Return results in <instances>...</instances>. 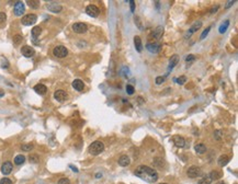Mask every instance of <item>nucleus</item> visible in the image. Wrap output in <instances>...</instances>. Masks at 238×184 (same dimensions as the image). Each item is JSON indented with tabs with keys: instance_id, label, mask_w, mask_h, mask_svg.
<instances>
[{
	"instance_id": "25",
	"label": "nucleus",
	"mask_w": 238,
	"mask_h": 184,
	"mask_svg": "<svg viewBox=\"0 0 238 184\" xmlns=\"http://www.w3.org/2000/svg\"><path fill=\"white\" fill-rule=\"evenodd\" d=\"M24 161H25V157L23 155H19V156H17L14 158V163L17 165H21V164L24 163Z\"/></svg>"
},
{
	"instance_id": "32",
	"label": "nucleus",
	"mask_w": 238,
	"mask_h": 184,
	"mask_svg": "<svg viewBox=\"0 0 238 184\" xmlns=\"http://www.w3.org/2000/svg\"><path fill=\"white\" fill-rule=\"evenodd\" d=\"M33 145L32 144H27V145H23L21 147V149L23 150V151H30V150H32L33 149Z\"/></svg>"
},
{
	"instance_id": "15",
	"label": "nucleus",
	"mask_w": 238,
	"mask_h": 184,
	"mask_svg": "<svg viewBox=\"0 0 238 184\" xmlns=\"http://www.w3.org/2000/svg\"><path fill=\"white\" fill-rule=\"evenodd\" d=\"M72 88L75 89V90H77V91H82L84 88V83L82 80H80V79H76V80H74L72 81Z\"/></svg>"
},
{
	"instance_id": "6",
	"label": "nucleus",
	"mask_w": 238,
	"mask_h": 184,
	"mask_svg": "<svg viewBox=\"0 0 238 184\" xmlns=\"http://www.w3.org/2000/svg\"><path fill=\"white\" fill-rule=\"evenodd\" d=\"M187 174H188V177H191V179H195V177H200V175L202 174V170H201L199 167L193 165V167H190L189 169H188Z\"/></svg>"
},
{
	"instance_id": "34",
	"label": "nucleus",
	"mask_w": 238,
	"mask_h": 184,
	"mask_svg": "<svg viewBox=\"0 0 238 184\" xmlns=\"http://www.w3.org/2000/svg\"><path fill=\"white\" fill-rule=\"evenodd\" d=\"M176 82H178V85H184V82L187 81V77L185 76H181L180 78L178 79H175Z\"/></svg>"
},
{
	"instance_id": "18",
	"label": "nucleus",
	"mask_w": 238,
	"mask_h": 184,
	"mask_svg": "<svg viewBox=\"0 0 238 184\" xmlns=\"http://www.w3.org/2000/svg\"><path fill=\"white\" fill-rule=\"evenodd\" d=\"M134 45H135V48L138 53H140L143 50V44H142V40H140V36L134 37Z\"/></svg>"
},
{
	"instance_id": "42",
	"label": "nucleus",
	"mask_w": 238,
	"mask_h": 184,
	"mask_svg": "<svg viewBox=\"0 0 238 184\" xmlns=\"http://www.w3.org/2000/svg\"><path fill=\"white\" fill-rule=\"evenodd\" d=\"M218 8H219V6H218V5H216V7H214L213 9H212V10H211V13H214V12H216Z\"/></svg>"
},
{
	"instance_id": "12",
	"label": "nucleus",
	"mask_w": 238,
	"mask_h": 184,
	"mask_svg": "<svg viewBox=\"0 0 238 184\" xmlns=\"http://www.w3.org/2000/svg\"><path fill=\"white\" fill-rule=\"evenodd\" d=\"M21 53L23 56L25 57H32L33 55L35 54V50L33 47H31V46H28V45H25V46H23L21 48Z\"/></svg>"
},
{
	"instance_id": "1",
	"label": "nucleus",
	"mask_w": 238,
	"mask_h": 184,
	"mask_svg": "<svg viewBox=\"0 0 238 184\" xmlns=\"http://www.w3.org/2000/svg\"><path fill=\"white\" fill-rule=\"evenodd\" d=\"M134 173H135L136 177H138L143 181L148 182V183H155L158 180L157 172L154 169L147 167V165H140V167H137L135 169V171H134Z\"/></svg>"
},
{
	"instance_id": "19",
	"label": "nucleus",
	"mask_w": 238,
	"mask_h": 184,
	"mask_svg": "<svg viewBox=\"0 0 238 184\" xmlns=\"http://www.w3.org/2000/svg\"><path fill=\"white\" fill-rule=\"evenodd\" d=\"M130 162H131V160H130V158H128L127 156L123 155V156L120 157L119 164L121 165V167H127V165L130 164Z\"/></svg>"
},
{
	"instance_id": "14",
	"label": "nucleus",
	"mask_w": 238,
	"mask_h": 184,
	"mask_svg": "<svg viewBox=\"0 0 238 184\" xmlns=\"http://www.w3.org/2000/svg\"><path fill=\"white\" fill-rule=\"evenodd\" d=\"M172 140H174V144L176 145V147H178V148H183L184 147L185 142H184L183 137H181V136H174Z\"/></svg>"
},
{
	"instance_id": "36",
	"label": "nucleus",
	"mask_w": 238,
	"mask_h": 184,
	"mask_svg": "<svg viewBox=\"0 0 238 184\" xmlns=\"http://www.w3.org/2000/svg\"><path fill=\"white\" fill-rule=\"evenodd\" d=\"M0 184H12V182H11V180H10V179H8V177H3V179H1V180H0Z\"/></svg>"
},
{
	"instance_id": "44",
	"label": "nucleus",
	"mask_w": 238,
	"mask_h": 184,
	"mask_svg": "<svg viewBox=\"0 0 238 184\" xmlns=\"http://www.w3.org/2000/svg\"><path fill=\"white\" fill-rule=\"evenodd\" d=\"M2 95H3V91H1V90H0V97H2Z\"/></svg>"
},
{
	"instance_id": "38",
	"label": "nucleus",
	"mask_w": 238,
	"mask_h": 184,
	"mask_svg": "<svg viewBox=\"0 0 238 184\" xmlns=\"http://www.w3.org/2000/svg\"><path fill=\"white\" fill-rule=\"evenodd\" d=\"M210 30H211V28H210V26H209V28H205V30H204V31H203V33L201 34V37H200V38H201V40H203L204 37H205V36H206V35H207V34H209V32H210Z\"/></svg>"
},
{
	"instance_id": "9",
	"label": "nucleus",
	"mask_w": 238,
	"mask_h": 184,
	"mask_svg": "<svg viewBox=\"0 0 238 184\" xmlns=\"http://www.w3.org/2000/svg\"><path fill=\"white\" fill-rule=\"evenodd\" d=\"M146 48H147L150 53L153 54H157L159 53L161 50V44L160 43H148L146 45Z\"/></svg>"
},
{
	"instance_id": "28",
	"label": "nucleus",
	"mask_w": 238,
	"mask_h": 184,
	"mask_svg": "<svg viewBox=\"0 0 238 184\" xmlns=\"http://www.w3.org/2000/svg\"><path fill=\"white\" fill-rule=\"evenodd\" d=\"M28 5L32 9H37L39 6H40V1H36V0H29Z\"/></svg>"
},
{
	"instance_id": "39",
	"label": "nucleus",
	"mask_w": 238,
	"mask_h": 184,
	"mask_svg": "<svg viewBox=\"0 0 238 184\" xmlns=\"http://www.w3.org/2000/svg\"><path fill=\"white\" fill-rule=\"evenodd\" d=\"M155 81H156V85H161V83L165 81V78H164V77H161V76H159V77H157V78H156Z\"/></svg>"
},
{
	"instance_id": "46",
	"label": "nucleus",
	"mask_w": 238,
	"mask_h": 184,
	"mask_svg": "<svg viewBox=\"0 0 238 184\" xmlns=\"http://www.w3.org/2000/svg\"><path fill=\"white\" fill-rule=\"evenodd\" d=\"M161 184H167V183H161Z\"/></svg>"
},
{
	"instance_id": "11",
	"label": "nucleus",
	"mask_w": 238,
	"mask_h": 184,
	"mask_svg": "<svg viewBox=\"0 0 238 184\" xmlns=\"http://www.w3.org/2000/svg\"><path fill=\"white\" fill-rule=\"evenodd\" d=\"M54 98H55L58 102H64V101L67 100L68 95H67L66 91H64V90H57V91H55V93H54Z\"/></svg>"
},
{
	"instance_id": "17",
	"label": "nucleus",
	"mask_w": 238,
	"mask_h": 184,
	"mask_svg": "<svg viewBox=\"0 0 238 184\" xmlns=\"http://www.w3.org/2000/svg\"><path fill=\"white\" fill-rule=\"evenodd\" d=\"M201 26H202V22H201V21L195 22V23L193 24V26H192V28H191L189 31H188V34L185 35V37H188V36H191V34H192V33H194L195 31H197V30L201 28Z\"/></svg>"
},
{
	"instance_id": "5",
	"label": "nucleus",
	"mask_w": 238,
	"mask_h": 184,
	"mask_svg": "<svg viewBox=\"0 0 238 184\" xmlns=\"http://www.w3.org/2000/svg\"><path fill=\"white\" fill-rule=\"evenodd\" d=\"M72 30L75 33H78V34H84L88 31V26L86 23H81V22H77L72 25Z\"/></svg>"
},
{
	"instance_id": "41",
	"label": "nucleus",
	"mask_w": 238,
	"mask_h": 184,
	"mask_svg": "<svg viewBox=\"0 0 238 184\" xmlns=\"http://www.w3.org/2000/svg\"><path fill=\"white\" fill-rule=\"evenodd\" d=\"M194 59V55H188V56L185 57V60L187 62H191V60H193Z\"/></svg>"
},
{
	"instance_id": "37",
	"label": "nucleus",
	"mask_w": 238,
	"mask_h": 184,
	"mask_svg": "<svg viewBox=\"0 0 238 184\" xmlns=\"http://www.w3.org/2000/svg\"><path fill=\"white\" fill-rule=\"evenodd\" d=\"M58 184H70V181L67 179V177H62V179L58 181Z\"/></svg>"
},
{
	"instance_id": "30",
	"label": "nucleus",
	"mask_w": 238,
	"mask_h": 184,
	"mask_svg": "<svg viewBox=\"0 0 238 184\" xmlns=\"http://www.w3.org/2000/svg\"><path fill=\"white\" fill-rule=\"evenodd\" d=\"M211 182H212V180H211V177L207 175V177H204L203 179H201V180L199 181V184H211Z\"/></svg>"
},
{
	"instance_id": "16",
	"label": "nucleus",
	"mask_w": 238,
	"mask_h": 184,
	"mask_svg": "<svg viewBox=\"0 0 238 184\" xmlns=\"http://www.w3.org/2000/svg\"><path fill=\"white\" fill-rule=\"evenodd\" d=\"M34 91L36 92V93L43 95V94H45V93L47 92V88H46V85H42V83H39V85H36L34 87Z\"/></svg>"
},
{
	"instance_id": "40",
	"label": "nucleus",
	"mask_w": 238,
	"mask_h": 184,
	"mask_svg": "<svg viewBox=\"0 0 238 184\" xmlns=\"http://www.w3.org/2000/svg\"><path fill=\"white\" fill-rule=\"evenodd\" d=\"M130 5H131V11L134 12V11H135V2H134L133 0H131V1H130Z\"/></svg>"
},
{
	"instance_id": "3",
	"label": "nucleus",
	"mask_w": 238,
	"mask_h": 184,
	"mask_svg": "<svg viewBox=\"0 0 238 184\" xmlns=\"http://www.w3.org/2000/svg\"><path fill=\"white\" fill-rule=\"evenodd\" d=\"M53 54H54V56L58 57V58H64L68 55V50L63 45H58L53 50Z\"/></svg>"
},
{
	"instance_id": "33",
	"label": "nucleus",
	"mask_w": 238,
	"mask_h": 184,
	"mask_svg": "<svg viewBox=\"0 0 238 184\" xmlns=\"http://www.w3.org/2000/svg\"><path fill=\"white\" fill-rule=\"evenodd\" d=\"M29 160H30L31 163H37L39 162V157L36 156V155H30Z\"/></svg>"
},
{
	"instance_id": "7",
	"label": "nucleus",
	"mask_w": 238,
	"mask_h": 184,
	"mask_svg": "<svg viewBox=\"0 0 238 184\" xmlns=\"http://www.w3.org/2000/svg\"><path fill=\"white\" fill-rule=\"evenodd\" d=\"M86 13L88 14V15H90V17H92V18H97L99 15V13H100V10H99V8L97 6L89 5V6H87V8H86Z\"/></svg>"
},
{
	"instance_id": "21",
	"label": "nucleus",
	"mask_w": 238,
	"mask_h": 184,
	"mask_svg": "<svg viewBox=\"0 0 238 184\" xmlns=\"http://www.w3.org/2000/svg\"><path fill=\"white\" fill-rule=\"evenodd\" d=\"M222 175H223V173L221 172V171H212L210 173V175L209 177H211V180H218V179H221L222 177Z\"/></svg>"
},
{
	"instance_id": "43",
	"label": "nucleus",
	"mask_w": 238,
	"mask_h": 184,
	"mask_svg": "<svg viewBox=\"0 0 238 184\" xmlns=\"http://www.w3.org/2000/svg\"><path fill=\"white\" fill-rule=\"evenodd\" d=\"M234 2H235V1H228V2H227V5H226V8H229V7H231V5H233Z\"/></svg>"
},
{
	"instance_id": "10",
	"label": "nucleus",
	"mask_w": 238,
	"mask_h": 184,
	"mask_svg": "<svg viewBox=\"0 0 238 184\" xmlns=\"http://www.w3.org/2000/svg\"><path fill=\"white\" fill-rule=\"evenodd\" d=\"M46 7H47V9H49L51 12H54V13L60 12L62 9H63V7L59 3H57V2H49V3H47Z\"/></svg>"
},
{
	"instance_id": "35",
	"label": "nucleus",
	"mask_w": 238,
	"mask_h": 184,
	"mask_svg": "<svg viewBox=\"0 0 238 184\" xmlns=\"http://www.w3.org/2000/svg\"><path fill=\"white\" fill-rule=\"evenodd\" d=\"M7 20V14L5 12H0V23H5Z\"/></svg>"
},
{
	"instance_id": "26",
	"label": "nucleus",
	"mask_w": 238,
	"mask_h": 184,
	"mask_svg": "<svg viewBox=\"0 0 238 184\" xmlns=\"http://www.w3.org/2000/svg\"><path fill=\"white\" fill-rule=\"evenodd\" d=\"M41 32H42V28H40V26H34V28H32V36L34 38H36L37 36H40Z\"/></svg>"
},
{
	"instance_id": "24",
	"label": "nucleus",
	"mask_w": 238,
	"mask_h": 184,
	"mask_svg": "<svg viewBox=\"0 0 238 184\" xmlns=\"http://www.w3.org/2000/svg\"><path fill=\"white\" fill-rule=\"evenodd\" d=\"M162 33H164V28L162 26H158V28L155 30L154 33H153V36H154L155 38L159 40L161 37V35H162Z\"/></svg>"
},
{
	"instance_id": "20",
	"label": "nucleus",
	"mask_w": 238,
	"mask_h": 184,
	"mask_svg": "<svg viewBox=\"0 0 238 184\" xmlns=\"http://www.w3.org/2000/svg\"><path fill=\"white\" fill-rule=\"evenodd\" d=\"M229 159H231L229 157L225 156L224 155V156H221L218 158V161H217V162H218V164H219L221 167H224V165H226L227 163L229 162Z\"/></svg>"
},
{
	"instance_id": "45",
	"label": "nucleus",
	"mask_w": 238,
	"mask_h": 184,
	"mask_svg": "<svg viewBox=\"0 0 238 184\" xmlns=\"http://www.w3.org/2000/svg\"><path fill=\"white\" fill-rule=\"evenodd\" d=\"M217 184H225V182H224V181H221V182H218Z\"/></svg>"
},
{
	"instance_id": "29",
	"label": "nucleus",
	"mask_w": 238,
	"mask_h": 184,
	"mask_svg": "<svg viewBox=\"0 0 238 184\" xmlns=\"http://www.w3.org/2000/svg\"><path fill=\"white\" fill-rule=\"evenodd\" d=\"M22 41H23V37H22L21 35H14L13 36V44L15 46H18Z\"/></svg>"
},
{
	"instance_id": "31",
	"label": "nucleus",
	"mask_w": 238,
	"mask_h": 184,
	"mask_svg": "<svg viewBox=\"0 0 238 184\" xmlns=\"http://www.w3.org/2000/svg\"><path fill=\"white\" fill-rule=\"evenodd\" d=\"M126 92H127V94H130V95L134 94V92H135V89H134L133 85H126Z\"/></svg>"
},
{
	"instance_id": "4",
	"label": "nucleus",
	"mask_w": 238,
	"mask_h": 184,
	"mask_svg": "<svg viewBox=\"0 0 238 184\" xmlns=\"http://www.w3.org/2000/svg\"><path fill=\"white\" fill-rule=\"evenodd\" d=\"M36 20H37L36 14H33V13L25 14L24 17H22L21 23L23 25H32V24H34L35 22H36Z\"/></svg>"
},
{
	"instance_id": "2",
	"label": "nucleus",
	"mask_w": 238,
	"mask_h": 184,
	"mask_svg": "<svg viewBox=\"0 0 238 184\" xmlns=\"http://www.w3.org/2000/svg\"><path fill=\"white\" fill-rule=\"evenodd\" d=\"M103 150H104V145H103V142H99V140L93 142L88 148L89 154H91L92 156H98Z\"/></svg>"
},
{
	"instance_id": "8",
	"label": "nucleus",
	"mask_w": 238,
	"mask_h": 184,
	"mask_svg": "<svg viewBox=\"0 0 238 184\" xmlns=\"http://www.w3.org/2000/svg\"><path fill=\"white\" fill-rule=\"evenodd\" d=\"M24 11H25L24 3H23L22 1H18V2H15L14 8H13L14 14H15V15H18V17H20V15H22V14L24 13Z\"/></svg>"
},
{
	"instance_id": "27",
	"label": "nucleus",
	"mask_w": 238,
	"mask_h": 184,
	"mask_svg": "<svg viewBox=\"0 0 238 184\" xmlns=\"http://www.w3.org/2000/svg\"><path fill=\"white\" fill-rule=\"evenodd\" d=\"M228 26H229V21H228V20H226V21L224 22V24H222V25L219 26V33H222V34L225 33Z\"/></svg>"
},
{
	"instance_id": "13",
	"label": "nucleus",
	"mask_w": 238,
	"mask_h": 184,
	"mask_svg": "<svg viewBox=\"0 0 238 184\" xmlns=\"http://www.w3.org/2000/svg\"><path fill=\"white\" fill-rule=\"evenodd\" d=\"M11 171H12V163L10 162V161H6V162L1 165V172H2L5 175L10 174Z\"/></svg>"
},
{
	"instance_id": "22",
	"label": "nucleus",
	"mask_w": 238,
	"mask_h": 184,
	"mask_svg": "<svg viewBox=\"0 0 238 184\" xmlns=\"http://www.w3.org/2000/svg\"><path fill=\"white\" fill-rule=\"evenodd\" d=\"M178 62H179V56L178 55H174L170 58V62H169V69H172L176 65L178 64Z\"/></svg>"
},
{
	"instance_id": "23",
	"label": "nucleus",
	"mask_w": 238,
	"mask_h": 184,
	"mask_svg": "<svg viewBox=\"0 0 238 184\" xmlns=\"http://www.w3.org/2000/svg\"><path fill=\"white\" fill-rule=\"evenodd\" d=\"M194 149H195V151L197 154H204L206 151V146L204 144H196Z\"/></svg>"
}]
</instances>
